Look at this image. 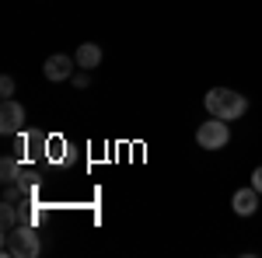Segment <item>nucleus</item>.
Here are the masks:
<instances>
[{"label": "nucleus", "instance_id": "nucleus-7", "mask_svg": "<svg viewBox=\"0 0 262 258\" xmlns=\"http://www.w3.org/2000/svg\"><path fill=\"white\" fill-rule=\"evenodd\" d=\"M231 206H234L238 217H252L259 209V189H238L234 199H231Z\"/></svg>", "mask_w": 262, "mask_h": 258}, {"label": "nucleus", "instance_id": "nucleus-3", "mask_svg": "<svg viewBox=\"0 0 262 258\" xmlns=\"http://www.w3.org/2000/svg\"><path fill=\"white\" fill-rule=\"evenodd\" d=\"M39 248V234L32 227H18V230H7V255H21V258H35Z\"/></svg>", "mask_w": 262, "mask_h": 258}, {"label": "nucleus", "instance_id": "nucleus-6", "mask_svg": "<svg viewBox=\"0 0 262 258\" xmlns=\"http://www.w3.org/2000/svg\"><path fill=\"white\" fill-rule=\"evenodd\" d=\"M74 66H77V60L74 56H67V53H56V56H49L46 60V77L53 80V84H60V80H70L74 77Z\"/></svg>", "mask_w": 262, "mask_h": 258}, {"label": "nucleus", "instance_id": "nucleus-9", "mask_svg": "<svg viewBox=\"0 0 262 258\" xmlns=\"http://www.w3.org/2000/svg\"><path fill=\"white\" fill-rule=\"evenodd\" d=\"M0 171H4V181H7V185H18V181H21V164H18V157H4Z\"/></svg>", "mask_w": 262, "mask_h": 258}, {"label": "nucleus", "instance_id": "nucleus-10", "mask_svg": "<svg viewBox=\"0 0 262 258\" xmlns=\"http://www.w3.org/2000/svg\"><path fill=\"white\" fill-rule=\"evenodd\" d=\"M0 95H4V98L14 95V77H0Z\"/></svg>", "mask_w": 262, "mask_h": 258}, {"label": "nucleus", "instance_id": "nucleus-4", "mask_svg": "<svg viewBox=\"0 0 262 258\" xmlns=\"http://www.w3.org/2000/svg\"><path fill=\"white\" fill-rule=\"evenodd\" d=\"M46 147H49V139H46V133H39V129H32V133H18V157L21 160H39L46 157Z\"/></svg>", "mask_w": 262, "mask_h": 258}, {"label": "nucleus", "instance_id": "nucleus-11", "mask_svg": "<svg viewBox=\"0 0 262 258\" xmlns=\"http://www.w3.org/2000/svg\"><path fill=\"white\" fill-rule=\"evenodd\" d=\"M70 80H74V87H81V91L88 87V84H91V77H88V70H84V74H74Z\"/></svg>", "mask_w": 262, "mask_h": 258}, {"label": "nucleus", "instance_id": "nucleus-2", "mask_svg": "<svg viewBox=\"0 0 262 258\" xmlns=\"http://www.w3.org/2000/svg\"><path fill=\"white\" fill-rule=\"evenodd\" d=\"M227 139H231L227 119H217V115H210V122H203L196 129V143L203 150H221V147H227Z\"/></svg>", "mask_w": 262, "mask_h": 258}, {"label": "nucleus", "instance_id": "nucleus-5", "mask_svg": "<svg viewBox=\"0 0 262 258\" xmlns=\"http://www.w3.org/2000/svg\"><path fill=\"white\" fill-rule=\"evenodd\" d=\"M21 126H25V108H21L14 98H4V108H0V133L14 136V133H21Z\"/></svg>", "mask_w": 262, "mask_h": 258}, {"label": "nucleus", "instance_id": "nucleus-12", "mask_svg": "<svg viewBox=\"0 0 262 258\" xmlns=\"http://www.w3.org/2000/svg\"><path fill=\"white\" fill-rule=\"evenodd\" d=\"M252 189H259V196H262V168L252 171Z\"/></svg>", "mask_w": 262, "mask_h": 258}, {"label": "nucleus", "instance_id": "nucleus-8", "mask_svg": "<svg viewBox=\"0 0 262 258\" xmlns=\"http://www.w3.org/2000/svg\"><path fill=\"white\" fill-rule=\"evenodd\" d=\"M74 60H77V66H81V70H95V66L101 63V49L95 45V42H84L81 49H77V56H74Z\"/></svg>", "mask_w": 262, "mask_h": 258}, {"label": "nucleus", "instance_id": "nucleus-1", "mask_svg": "<svg viewBox=\"0 0 262 258\" xmlns=\"http://www.w3.org/2000/svg\"><path fill=\"white\" fill-rule=\"evenodd\" d=\"M203 105H206V112H210V115L227 119V122L242 119L245 112H248V98L238 95V91H231V87H213V91H206Z\"/></svg>", "mask_w": 262, "mask_h": 258}]
</instances>
